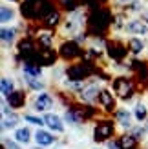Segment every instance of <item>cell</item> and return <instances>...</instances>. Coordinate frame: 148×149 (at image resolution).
Wrapping results in <instances>:
<instances>
[{"mask_svg": "<svg viewBox=\"0 0 148 149\" xmlns=\"http://www.w3.org/2000/svg\"><path fill=\"white\" fill-rule=\"evenodd\" d=\"M86 22V13L84 9H73L68 17H66L64 24H62V33L68 36H75L77 33H80V29L84 27Z\"/></svg>", "mask_w": 148, "mask_h": 149, "instance_id": "obj_1", "label": "cell"}, {"mask_svg": "<svg viewBox=\"0 0 148 149\" xmlns=\"http://www.w3.org/2000/svg\"><path fill=\"white\" fill-rule=\"evenodd\" d=\"M124 33L128 36H139V38H148V22L141 17H134L126 20Z\"/></svg>", "mask_w": 148, "mask_h": 149, "instance_id": "obj_2", "label": "cell"}, {"mask_svg": "<svg viewBox=\"0 0 148 149\" xmlns=\"http://www.w3.org/2000/svg\"><path fill=\"white\" fill-rule=\"evenodd\" d=\"M31 106H33V109L37 111V113H49V111L55 107V96L49 95L48 91L35 93Z\"/></svg>", "mask_w": 148, "mask_h": 149, "instance_id": "obj_3", "label": "cell"}, {"mask_svg": "<svg viewBox=\"0 0 148 149\" xmlns=\"http://www.w3.org/2000/svg\"><path fill=\"white\" fill-rule=\"evenodd\" d=\"M101 91H102V84L99 80H92V82H86L84 89L79 93V100L84 102V104H93L99 100L101 96Z\"/></svg>", "mask_w": 148, "mask_h": 149, "instance_id": "obj_4", "label": "cell"}, {"mask_svg": "<svg viewBox=\"0 0 148 149\" xmlns=\"http://www.w3.org/2000/svg\"><path fill=\"white\" fill-rule=\"evenodd\" d=\"M44 124L55 133L64 131V120L61 118V115H57V113H46L44 115Z\"/></svg>", "mask_w": 148, "mask_h": 149, "instance_id": "obj_5", "label": "cell"}, {"mask_svg": "<svg viewBox=\"0 0 148 149\" xmlns=\"http://www.w3.org/2000/svg\"><path fill=\"white\" fill-rule=\"evenodd\" d=\"M132 118H134V113H132L128 107H119V109L115 111V120L124 129H130L132 127Z\"/></svg>", "mask_w": 148, "mask_h": 149, "instance_id": "obj_6", "label": "cell"}, {"mask_svg": "<svg viewBox=\"0 0 148 149\" xmlns=\"http://www.w3.org/2000/svg\"><path fill=\"white\" fill-rule=\"evenodd\" d=\"M17 27L15 26H2V31H0V38H2V44H4V47L7 46H13L15 42H17Z\"/></svg>", "mask_w": 148, "mask_h": 149, "instance_id": "obj_7", "label": "cell"}, {"mask_svg": "<svg viewBox=\"0 0 148 149\" xmlns=\"http://www.w3.org/2000/svg\"><path fill=\"white\" fill-rule=\"evenodd\" d=\"M15 20H17V9L13 6L4 4L0 7V22H2V26H13Z\"/></svg>", "mask_w": 148, "mask_h": 149, "instance_id": "obj_8", "label": "cell"}, {"mask_svg": "<svg viewBox=\"0 0 148 149\" xmlns=\"http://www.w3.org/2000/svg\"><path fill=\"white\" fill-rule=\"evenodd\" d=\"M128 47H130L132 55L141 56L146 51V42H144V38H139V36H130L128 38Z\"/></svg>", "mask_w": 148, "mask_h": 149, "instance_id": "obj_9", "label": "cell"}, {"mask_svg": "<svg viewBox=\"0 0 148 149\" xmlns=\"http://www.w3.org/2000/svg\"><path fill=\"white\" fill-rule=\"evenodd\" d=\"M0 89H2V96L9 98V96L17 91V89H15V78H11V77H2V80H0Z\"/></svg>", "mask_w": 148, "mask_h": 149, "instance_id": "obj_10", "label": "cell"}, {"mask_svg": "<svg viewBox=\"0 0 148 149\" xmlns=\"http://www.w3.org/2000/svg\"><path fill=\"white\" fill-rule=\"evenodd\" d=\"M35 142L39 144V146H51L55 142V138H53V135L51 133H48V131H44V129H37V133H35Z\"/></svg>", "mask_w": 148, "mask_h": 149, "instance_id": "obj_11", "label": "cell"}, {"mask_svg": "<svg viewBox=\"0 0 148 149\" xmlns=\"http://www.w3.org/2000/svg\"><path fill=\"white\" fill-rule=\"evenodd\" d=\"M132 113H134V118H135V120L143 122L144 118H146V115H148L146 104H143V102H135V106H134V109H132Z\"/></svg>", "mask_w": 148, "mask_h": 149, "instance_id": "obj_12", "label": "cell"}, {"mask_svg": "<svg viewBox=\"0 0 148 149\" xmlns=\"http://www.w3.org/2000/svg\"><path fill=\"white\" fill-rule=\"evenodd\" d=\"M15 140H17L18 144H27L29 140H31V131L27 127H18L15 131Z\"/></svg>", "mask_w": 148, "mask_h": 149, "instance_id": "obj_13", "label": "cell"}, {"mask_svg": "<svg viewBox=\"0 0 148 149\" xmlns=\"http://www.w3.org/2000/svg\"><path fill=\"white\" fill-rule=\"evenodd\" d=\"M20 122V116L17 113H11L7 116H2V129H13Z\"/></svg>", "mask_w": 148, "mask_h": 149, "instance_id": "obj_14", "label": "cell"}, {"mask_svg": "<svg viewBox=\"0 0 148 149\" xmlns=\"http://www.w3.org/2000/svg\"><path fill=\"white\" fill-rule=\"evenodd\" d=\"M115 91H117V95L119 96H126V95H130V91H132V84L128 80H119V82H115Z\"/></svg>", "mask_w": 148, "mask_h": 149, "instance_id": "obj_15", "label": "cell"}, {"mask_svg": "<svg viewBox=\"0 0 148 149\" xmlns=\"http://www.w3.org/2000/svg\"><path fill=\"white\" fill-rule=\"evenodd\" d=\"M99 102H101L106 109H113V96H112V93H110L108 89H102V91H101Z\"/></svg>", "mask_w": 148, "mask_h": 149, "instance_id": "obj_16", "label": "cell"}, {"mask_svg": "<svg viewBox=\"0 0 148 149\" xmlns=\"http://www.w3.org/2000/svg\"><path fill=\"white\" fill-rule=\"evenodd\" d=\"M39 42L42 44V46L49 47V46H53L55 38H53V35H51L49 31H40V33H39Z\"/></svg>", "mask_w": 148, "mask_h": 149, "instance_id": "obj_17", "label": "cell"}, {"mask_svg": "<svg viewBox=\"0 0 148 149\" xmlns=\"http://www.w3.org/2000/svg\"><path fill=\"white\" fill-rule=\"evenodd\" d=\"M24 122H27V124H33V125H46L44 124V118H40V116H37V115H31V113H26L24 115Z\"/></svg>", "mask_w": 148, "mask_h": 149, "instance_id": "obj_18", "label": "cell"}, {"mask_svg": "<svg viewBox=\"0 0 148 149\" xmlns=\"http://www.w3.org/2000/svg\"><path fill=\"white\" fill-rule=\"evenodd\" d=\"M110 131H112V127H110V125H101L99 131H95V136H97V138H106V136L110 135Z\"/></svg>", "mask_w": 148, "mask_h": 149, "instance_id": "obj_19", "label": "cell"}, {"mask_svg": "<svg viewBox=\"0 0 148 149\" xmlns=\"http://www.w3.org/2000/svg\"><path fill=\"white\" fill-rule=\"evenodd\" d=\"M46 24H48V26H57V24H58V13H57V11L49 13L48 17H46Z\"/></svg>", "mask_w": 148, "mask_h": 149, "instance_id": "obj_20", "label": "cell"}, {"mask_svg": "<svg viewBox=\"0 0 148 149\" xmlns=\"http://www.w3.org/2000/svg\"><path fill=\"white\" fill-rule=\"evenodd\" d=\"M132 144H134V138H130V136H126V138H123V146H124V147H130Z\"/></svg>", "mask_w": 148, "mask_h": 149, "instance_id": "obj_21", "label": "cell"}, {"mask_svg": "<svg viewBox=\"0 0 148 149\" xmlns=\"http://www.w3.org/2000/svg\"><path fill=\"white\" fill-rule=\"evenodd\" d=\"M117 4H121V6H132L134 2H137V0H115Z\"/></svg>", "mask_w": 148, "mask_h": 149, "instance_id": "obj_22", "label": "cell"}, {"mask_svg": "<svg viewBox=\"0 0 148 149\" xmlns=\"http://www.w3.org/2000/svg\"><path fill=\"white\" fill-rule=\"evenodd\" d=\"M4 144L7 146V149H18V146H15V144H13V142H9L7 138H4Z\"/></svg>", "mask_w": 148, "mask_h": 149, "instance_id": "obj_23", "label": "cell"}, {"mask_svg": "<svg viewBox=\"0 0 148 149\" xmlns=\"http://www.w3.org/2000/svg\"><path fill=\"white\" fill-rule=\"evenodd\" d=\"M108 149H117V146L113 142H108Z\"/></svg>", "mask_w": 148, "mask_h": 149, "instance_id": "obj_24", "label": "cell"}]
</instances>
